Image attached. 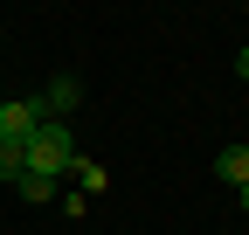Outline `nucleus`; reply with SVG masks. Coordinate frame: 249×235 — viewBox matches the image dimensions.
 Returning a JSON list of instances; mask_svg holds the SVG:
<instances>
[{"label":"nucleus","mask_w":249,"mask_h":235,"mask_svg":"<svg viewBox=\"0 0 249 235\" xmlns=\"http://www.w3.org/2000/svg\"><path fill=\"white\" fill-rule=\"evenodd\" d=\"M21 159H28V173H35V180H62L83 152H76V132L62 125V118H42V132L21 145Z\"/></svg>","instance_id":"1"},{"label":"nucleus","mask_w":249,"mask_h":235,"mask_svg":"<svg viewBox=\"0 0 249 235\" xmlns=\"http://www.w3.org/2000/svg\"><path fill=\"white\" fill-rule=\"evenodd\" d=\"M35 132H42L35 97H7V104H0V145H28Z\"/></svg>","instance_id":"2"},{"label":"nucleus","mask_w":249,"mask_h":235,"mask_svg":"<svg viewBox=\"0 0 249 235\" xmlns=\"http://www.w3.org/2000/svg\"><path fill=\"white\" fill-rule=\"evenodd\" d=\"M76 97H83V83H76V76H55L49 90L35 97V111H42V118H62V111H76Z\"/></svg>","instance_id":"3"},{"label":"nucleus","mask_w":249,"mask_h":235,"mask_svg":"<svg viewBox=\"0 0 249 235\" xmlns=\"http://www.w3.org/2000/svg\"><path fill=\"white\" fill-rule=\"evenodd\" d=\"M214 173H222L229 187H249V145H222V152H214Z\"/></svg>","instance_id":"4"},{"label":"nucleus","mask_w":249,"mask_h":235,"mask_svg":"<svg viewBox=\"0 0 249 235\" xmlns=\"http://www.w3.org/2000/svg\"><path fill=\"white\" fill-rule=\"evenodd\" d=\"M70 173H76V187H83V201H90V194H104V166H97V159H76Z\"/></svg>","instance_id":"5"},{"label":"nucleus","mask_w":249,"mask_h":235,"mask_svg":"<svg viewBox=\"0 0 249 235\" xmlns=\"http://www.w3.org/2000/svg\"><path fill=\"white\" fill-rule=\"evenodd\" d=\"M14 194H21V201H55V180H35V173H21V180H14Z\"/></svg>","instance_id":"6"},{"label":"nucleus","mask_w":249,"mask_h":235,"mask_svg":"<svg viewBox=\"0 0 249 235\" xmlns=\"http://www.w3.org/2000/svg\"><path fill=\"white\" fill-rule=\"evenodd\" d=\"M21 173H28V159H21V145H0V180H7V187H14V180H21Z\"/></svg>","instance_id":"7"},{"label":"nucleus","mask_w":249,"mask_h":235,"mask_svg":"<svg viewBox=\"0 0 249 235\" xmlns=\"http://www.w3.org/2000/svg\"><path fill=\"white\" fill-rule=\"evenodd\" d=\"M235 76H249V49H242V55H235Z\"/></svg>","instance_id":"8"},{"label":"nucleus","mask_w":249,"mask_h":235,"mask_svg":"<svg viewBox=\"0 0 249 235\" xmlns=\"http://www.w3.org/2000/svg\"><path fill=\"white\" fill-rule=\"evenodd\" d=\"M242 215H249V187H242Z\"/></svg>","instance_id":"9"}]
</instances>
